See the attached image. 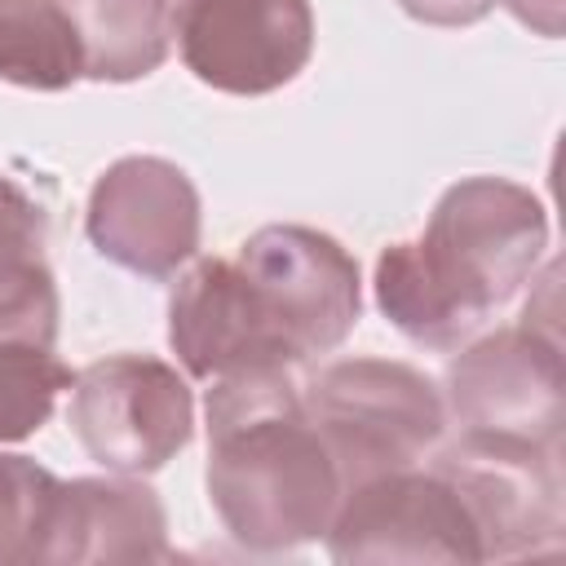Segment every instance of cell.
Instances as JSON below:
<instances>
[{
	"instance_id": "cell-1",
	"label": "cell",
	"mask_w": 566,
	"mask_h": 566,
	"mask_svg": "<svg viewBox=\"0 0 566 566\" xmlns=\"http://www.w3.org/2000/svg\"><path fill=\"white\" fill-rule=\"evenodd\" d=\"M544 248L539 195L509 177H464L442 190L420 239L376 256V305L411 345L460 349L535 279Z\"/></svg>"
},
{
	"instance_id": "cell-2",
	"label": "cell",
	"mask_w": 566,
	"mask_h": 566,
	"mask_svg": "<svg viewBox=\"0 0 566 566\" xmlns=\"http://www.w3.org/2000/svg\"><path fill=\"white\" fill-rule=\"evenodd\" d=\"M208 500L248 553H287L327 535L340 473L292 367L208 380Z\"/></svg>"
},
{
	"instance_id": "cell-3",
	"label": "cell",
	"mask_w": 566,
	"mask_h": 566,
	"mask_svg": "<svg viewBox=\"0 0 566 566\" xmlns=\"http://www.w3.org/2000/svg\"><path fill=\"white\" fill-rule=\"evenodd\" d=\"M305 411L336 460L340 486L420 464L447 429L438 385L394 358L327 363L305 389Z\"/></svg>"
},
{
	"instance_id": "cell-4",
	"label": "cell",
	"mask_w": 566,
	"mask_h": 566,
	"mask_svg": "<svg viewBox=\"0 0 566 566\" xmlns=\"http://www.w3.org/2000/svg\"><path fill=\"white\" fill-rule=\"evenodd\" d=\"M71 433L106 473L146 478L195 438V394L186 376L150 354H111L75 371Z\"/></svg>"
},
{
	"instance_id": "cell-5",
	"label": "cell",
	"mask_w": 566,
	"mask_h": 566,
	"mask_svg": "<svg viewBox=\"0 0 566 566\" xmlns=\"http://www.w3.org/2000/svg\"><path fill=\"white\" fill-rule=\"evenodd\" d=\"M239 270L248 274L292 363H310L345 345L363 314L358 261L323 230L261 226L239 248Z\"/></svg>"
},
{
	"instance_id": "cell-6",
	"label": "cell",
	"mask_w": 566,
	"mask_h": 566,
	"mask_svg": "<svg viewBox=\"0 0 566 566\" xmlns=\"http://www.w3.org/2000/svg\"><path fill=\"white\" fill-rule=\"evenodd\" d=\"M442 402L469 433H495L562 451L566 367L557 336L526 318L517 327L464 340V349L447 367Z\"/></svg>"
},
{
	"instance_id": "cell-7",
	"label": "cell",
	"mask_w": 566,
	"mask_h": 566,
	"mask_svg": "<svg viewBox=\"0 0 566 566\" xmlns=\"http://www.w3.org/2000/svg\"><path fill=\"white\" fill-rule=\"evenodd\" d=\"M433 469L464 500L482 562L526 557L562 544V451L495 438V433H460Z\"/></svg>"
},
{
	"instance_id": "cell-8",
	"label": "cell",
	"mask_w": 566,
	"mask_h": 566,
	"mask_svg": "<svg viewBox=\"0 0 566 566\" xmlns=\"http://www.w3.org/2000/svg\"><path fill=\"white\" fill-rule=\"evenodd\" d=\"M327 553L345 566L367 562H482L478 526L438 469H398L340 491Z\"/></svg>"
},
{
	"instance_id": "cell-9",
	"label": "cell",
	"mask_w": 566,
	"mask_h": 566,
	"mask_svg": "<svg viewBox=\"0 0 566 566\" xmlns=\"http://www.w3.org/2000/svg\"><path fill=\"white\" fill-rule=\"evenodd\" d=\"M172 35L199 84L265 97L310 66L314 9L310 0H177Z\"/></svg>"
},
{
	"instance_id": "cell-10",
	"label": "cell",
	"mask_w": 566,
	"mask_h": 566,
	"mask_svg": "<svg viewBox=\"0 0 566 566\" xmlns=\"http://www.w3.org/2000/svg\"><path fill=\"white\" fill-rule=\"evenodd\" d=\"M84 234L111 265L159 283L195 261L203 203L186 168H177L172 159L124 155L93 181Z\"/></svg>"
},
{
	"instance_id": "cell-11",
	"label": "cell",
	"mask_w": 566,
	"mask_h": 566,
	"mask_svg": "<svg viewBox=\"0 0 566 566\" xmlns=\"http://www.w3.org/2000/svg\"><path fill=\"white\" fill-rule=\"evenodd\" d=\"M168 345L195 380L296 367L239 261L221 256H203L177 279L168 296Z\"/></svg>"
},
{
	"instance_id": "cell-12",
	"label": "cell",
	"mask_w": 566,
	"mask_h": 566,
	"mask_svg": "<svg viewBox=\"0 0 566 566\" xmlns=\"http://www.w3.org/2000/svg\"><path fill=\"white\" fill-rule=\"evenodd\" d=\"M168 513L159 495L128 478H71L57 491L44 562L88 566V562H168Z\"/></svg>"
},
{
	"instance_id": "cell-13",
	"label": "cell",
	"mask_w": 566,
	"mask_h": 566,
	"mask_svg": "<svg viewBox=\"0 0 566 566\" xmlns=\"http://www.w3.org/2000/svg\"><path fill=\"white\" fill-rule=\"evenodd\" d=\"M75 27L84 80L133 84L172 49V0H57Z\"/></svg>"
},
{
	"instance_id": "cell-14",
	"label": "cell",
	"mask_w": 566,
	"mask_h": 566,
	"mask_svg": "<svg viewBox=\"0 0 566 566\" xmlns=\"http://www.w3.org/2000/svg\"><path fill=\"white\" fill-rule=\"evenodd\" d=\"M0 80L35 93L84 80L75 27L57 0H0Z\"/></svg>"
},
{
	"instance_id": "cell-15",
	"label": "cell",
	"mask_w": 566,
	"mask_h": 566,
	"mask_svg": "<svg viewBox=\"0 0 566 566\" xmlns=\"http://www.w3.org/2000/svg\"><path fill=\"white\" fill-rule=\"evenodd\" d=\"M71 385L75 371L49 345L0 340V442L40 433Z\"/></svg>"
},
{
	"instance_id": "cell-16",
	"label": "cell",
	"mask_w": 566,
	"mask_h": 566,
	"mask_svg": "<svg viewBox=\"0 0 566 566\" xmlns=\"http://www.w3.org/2000/svg\"><path fill=\"white\" fill-rule=\"evenodd\" d=\"M57 491L62 478H53L44 464L0 451V566L44 562Z\"/></svg>"
},
{
	"instance_id": "cell-17",
	"label": "cell",
	"mask_w": 566,
	"mask_h": 566,
	"mask_svg": "<svg viewBox=\"0 0 566 566\" xmlns=\"http://www.w3.org/2000/svg\"><path fill=\"white\" fill-rule=\"evenodd\" d=\"M57 314H62V301L44 256L0 261V340H31L53 349Z\"/></svg>"
},
{
	"instance_id": "cell-18",
	"label": "cell",
	"mask_w": 566,
	"mask_h": 566,
	"mask_svg": "<svg viewBox=\"0 0 566 566\" xmlns=\"http://www.w3.org/2000/svg\"><path fill=\"white\" fill-rule=\"evenodd\" d=\"M49 243V212L9 177H0V261H35Z\"/></svg>"
},
{
	"instance_id": "cell-19",
	"label": "cell",
	"mask_w": 566,
	"mask_h": 566,
	"mask_svg": "<svg viewBox=\"0 0 566 566\" xmlns=\"http://www.w3.org/2000/svg\"><path fill=\"white\" fill-rule=\"evenodd\" d=\"M407 18L424 27H473L482 22L500 0H398Z\"/></svg>"
},
{
	"instance_id": "cell-20",
	"label": "cell",
	"mask_w": 566,
	"mask_h": 566,
	"mask_svg": "<svg viewBox=\"0 0 566 566\" xmlns=\"http://www.w3.org/2000/svg\"><path fill=\"white\" fill-rule=\"evenodd\" d=\"M526 31L544 35V40H557L562 35V0H500Z\"/></svg>"
}]
</instances>
